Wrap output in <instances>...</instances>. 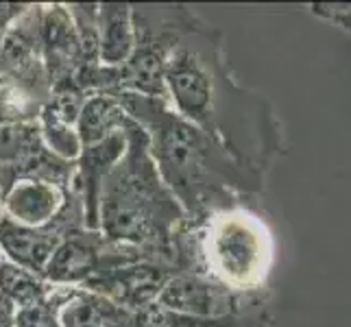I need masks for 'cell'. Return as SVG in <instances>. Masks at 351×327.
I'll return each mask as SVG.
<instances>
[{
  "mask_svg": "<svg viewBox=\"0 0 351 327\" xmlns=\"http://www.w3.org/2000/svg\"><path fill=\"white\" fill-rule=\"evenodd\" d=\"M166 92L175 112L205 131L240 164L269 177L286 155L275 105L242 86L225 55L223 31L188 9L166 62Z\"/></svg>",
  "mask_w": 351,
  "mask_h": 327,
  "instance_id": "cell-1",
  "label": "cell"
},
{
  "mask_svg": "<svg viewBox=\"0 0 351 327\" xmlns=\"http://www.w3.org/2000/svg\"><path fill=\"white\" fill-rule=\"evenodd\" d=\"M114 94L147 133L157 175L186 218L258 205L269 177L240 164L208 133L181 118L171 103L133 92Z\"/></svg>",
  "mask_w": 351,
  "mask_h": 327,
  "instance_id": "cell-2",
  "label": "cell"
},
{
  "mask_svg": "<svg viewBox=\"0 0 351 327\" xmlns=\"http://www.w3.org/2000/svg\"><path fill=\"white\" fill-rule=\"evenodd\" d=\"M179 273L205 277L242 295L269 293L277 242L260 205L186 218L173 236Z\"/></svg>",
  "mask_w": 351,
  "mask_h": 327,
  "instance_id": "cell-3",
  "label": "cell"
},
{
  "mask_svg": "<svg viewBox=\"0 0 351 327\" xmlns=\"http://www.w3.org/2000/svg\"><path fill=\"white\" fill-rule=\"evenodd\" d=\"M125 133L127 151L103 184L99 232L116 245L136 247L175 264L173 236L186 214L157 175L144 129L127 118Z\"/></svg>",
  "mask_w": 351,
  "mask_h": 327,
  "instance_id": "cell-4",
  "label": "cell"
},
{
  "mask_svg": "<svg viewBox=\"0 0 351 327\" xmlns=\"http://www.w3.org/2000/svg\"><path fill=\"white\" fill-rule=\"evenodd\" d=\"M155 258L136 247L110 242L101 232L79 227L72 229L59 242L51 262L44 271V280L53 286H83L92 277L110 273L118 266Z\"/></svg>",
  "mask_w": 351,
  "mask_h": 327,
  "instance_id": "cell-5",
  "label": "cell"
},
{
  "mask_svg": "<svg viewBox=\"0 0 351 327\" xmlns=\"http://www.w3.org/2000/svg\"><path fill=\"white\" fill-rule=\"evenodd\" d=\"M155 304L195 319H249L271 314L269 293H234L225 286L190 273H175L164 284Z\"/></svg>",
  "mask_w": 351,
  "mask_h": 327,
  "instance_id": "cell-6",
  "label": "cell"
},
{
  "mask_svg": "<svg viewBox=\"0 0 351 327\" xmlns=\"http://www.w3.org/2000/svg\"><path fill=\"white\" fill-rule=\"evenodd\" d=\"M179 273L171 260L164 258H144L140 262L118 266V269L96 275L81 288H88L96 295L123 306L131 312H140L153 306L160 297L164 284Z\"/></svg>",
  "mask_w": 351,
  "mask_h": 327,
  "instance_id": "cell-7",
  "label": "cell"
},
{
  "mask_svg": "<svg viewBox=\"0 0 351 327\" xmlns=\"http://www.w3.org/2000/svg\"><path fill=\"white\" fill-rule=\"evenodd\" d=\"M75 190L64 188L44 177H16L0 195L7 218L27 227H46L62 214Z\"/></svg>",
  "mask_w": 351,
  "mask_h": 327,
  "instance_id": "cell-8",
  "label": "cell"
},
{
  "mask_svg": "<svg viewBox=\"0 0 351 327\" xmlns=\"http://www.w3.org/2000/svg\"><path fill=\"white\" fill-rule=\"evenodd\" d=\"M127 123V120H125ZM127 151V133L125 125L120 131H114L103 142L92 147H81L75 173V190L79 192L83 203V223L86 229L99 232V205L101 192L107 175L114 171V166L123 160Z\"/></svg>",
  "mask_w": 351,
  "mask_h": 327,
  "instance_id": "cell-9",
  "label": "cell"
},
{
  "mask_svg": "<svg viewBox=\"0 0 351 327\" xmlns=\"http://www.w3.org/2000/svg\"><path fill=\"white\" fill-rule=\"evenodd\" d=\"M136 44L131 5L105 3L99 5V62L105 68L127 64Z\"/></svg>",
  "mask_w": 351,
  "mask_h": 327,
  "instance_id": "cell-10",
  "label": "cell"
},
{
  "mask_svg": "<svg viewBox=\"0 0 351 327\" xmlns=\"http://www.w3.org/2000/svg\"><path fill=\"white\" fill-rule=\"evenodd\" d=\"M127 112L118 96L110 92H92L86 96L77 118V136L81 147L103 142L114 131H120L127 120Z\"/></svg>",
  "mask_w": 351,
  "mask_h": 327,
  "instance_id": "cell-11",
  "label": "cell"
},
{
  "mask_svg": "<svg viewBox=\"0 0 351 327\" xmlns=\"http://www.w3.org/2000/svg\"><path fill=\"white\" fill-rule=\"evenodd\" d=\"M53 288L55 286L46 282L44 277L22 269L7 258L0 262V299L11 304L16 310L40 304L53 293Z\"/></svg>",
  "mask_w": 351,
  "mask_h": 327,
  "instance_id": "cell-12",
  "label": "cell"
},
{
  "mask_svg": "<svg viewBox=\"0 0 351 327\" xmlns=\"http://www.w3.org/2000/svg\"><path fill=\"white\" fill-rule=\"evenodd\" d=\"M40 136L44 147L62 162H77L81 153V142L77 136V125L57 112V109L46 103L40 112Z\"/></svg>",
  "mask_w": 351,
  "mask_h": 327,
  "instance_id": "cell-13",
  "label": "cell"
},
{
  "mask_svg": "<svg viewBox=\"0 0 351 327\" xmlns=\"http://www.w3.org/2000/svg\"><path fill=\"white\" fill-rule=\"evenodd\" d=\"M66 293V286H55L44 301L29 308L16 310L14 327H62L59 323V306Z\"/></svg>",
  "mask_w": 351,
  "mask_h": 327,
  "instance_id": "cell-14",
  "label": "cell"
},
{
  "mask_svg": "<svg viewBox=\"0 0 351 327\" xmlns=\"http://www.w3.org/2000/svg\"><path fill=\"white\" fill-rule=\"evenodd\" d=\"M310 9L314 16H319L328 22H334L343 31L351 33V5H347V3H317V5H310Z\"/></svg>",
  "mask_w": 351,
  "mask_h": 327,
  "instance_id": "cell-15",
  "label": "cell"
},
{
  "mask_svg": "<svg viewBox=\"0 0 351 327\" xmlns=\"http://www.w3.org/2000/svg\"><path fill=\"white\" fill-rule=\"evenodd\" d=\"M16 319V308L0 299V327H14Z\"/></svg>",
  "mask_w": 351,
  "mask_h": 327,
  "instance_id": "cell-16",
  "label": "cell"
},
{
  "mask_svg": "<svg viewBox=\"0 0 351 327\" xmlns=\"http://www.w3.org/2000/svg\"><path fill=\"white\" fill-rule=\"evenodd\" d=\"M3 216H5V212H3V205H0V221H3Z\"/></svg>",
  "mask_w": 351,
  "mask_h": 327,
  "instance_id": "cell-17",
  "label": "cell"
}]
</instances>
